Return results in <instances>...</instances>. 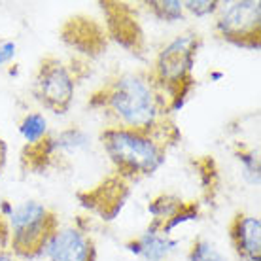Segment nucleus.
<instances>
[{"label": "nucleus", "instance_id": "obj_8", "mask_svg": "<svg viewBox=\"0 0 261 261\" xmlns=\"http://www.w3.org/2000/svg\"><path fill=\"white\" fill-rule=\"evenodd\" d=\"M229 237L241 259L261 261V222L257 216L237 214L229 225Z\"/></svg>", "mask_w": 261, "mask_h": 261}, {"label": "nucleus", "instance_id": "obj_23", "mask_svg": "<svg viewBox=\"0 0 261 261\" xmlns=\"http://www.w3.org/2000/svg\"><path fill=\"white\" fill-rule=\"evenodd\" d=\"M223 76H225V74H223V72H220V70L210 72V80H212V82H220V80H222Z\"/></svg>", "mask_w": 261, "mask_h": 261}, {"label": "nucleus", "instance_id": "obj_5", "mask_svg": "<svg viewBox=\"0 0 261 261\" xmlns=\"http://www.w3.org/2000/svg\"><path fill=\"white\" fill-rule=\"evenodd\" d=\"M216 31L233 46L259 49L261 2L259 0H235L220 2Z\"/></svg>", "mask_w": 261, "mask_h": 261}, {"label": "nucleus", "instance_id": "obj_9", "mask_svg": "<svg viewBox=\"0 0 261 261\" xmlns=\"http://www.w3.org/2000/svg\"><path fill=\"white\" fill-rule=\"evenodd\" d=\"M161 225L163 223L153 220L150 227L144 231V235L137 239L140 255L146 261H165L176 250L178 241L170 235H165L161 231Z\"/></svg>", "mask_w": 261, "mask_h": 261}, {"label": "nucleus", "instance_id": "obj_18", "mask_svg": "<svg viewBox=\"0 0 261 261\" xmlns=\"http://www.w3.org/2000/svg\"><path fill=\"white\" fill-rule=\"evenodd\" d=\"M15 53H17L15 42H2L0 44V66L10 65L15 59Z\"/></svg>", "mask_w": 261, "mask_h": 261}, {"label": "nucleus", "instance_id": "obj_14", "mask_svg": "<svg viewBox=\"0 0 261 261\" xmlns=\"http://www.w3.org/2000/svg\"><path fill=\"white\" fill-rule=\"evenodd\" d=\"M190 261H227V257L206 239H197L188 255Z\"/></svg>", "mask_w": 261, "mask_h": 261}, {"label": "nucleus", "instance_id": "obj_20", "mask_svg": "<svg viewBox=\"0 0 261 261\" xmlns=\"http://www.w3.org/2000/svg\"><path fill=\"white\" fill-rule=\"evenodd\" d=\"M6 153H8L6 142L0 138V174H2V169H4V165H6Z\"/></svg>", "mask_w": 261, "mask_h": 261}, {"label": "nucleus", "instance_id": "obj_2", "mask_svg": "<svg viewBox=\"0 0 261 261\" xmlns=\"http://www.w3.org/2000/svg\"><path fill=\"white\" fill-rule=\"evenodd\" d=\"M199 46H201L199 34L186 33L169 42L157 55L150 78L159 93L165 91L169 95V112H178L184 108L193 89L195 82L191 72L195 66Z\"/></svg>", "mask_w": 261, "mask_h": 261}, {"label": "nucleus", "instance_id": "obj_6", "mask_svg": "<svg viewBox=\"0 0 261 261\" xmlns=\"http://www.w3.org/2000/svg\"><path fill=\"white\" fill-rule=\"evenodd\" d=\"M74 91V78L59 59L47 57L46 61H42L34 82V95L44 105V108L53 114H65L72 105Z\"/></svg>", "mask_w": 261, "mask_h": 261}, {"label": "nucleus", "instance_id": "obj_12", "mask_svg": "<svg viewBox=\"0 0 261 261\" xmlns=\"http://www.w3.org/2000/svg\"><path fill=\"white\" fill-rule=\"evenodd\" d=\"M182 206H184L182 199H178V197H174V195H169V193H167V195L163 193V195L155 197V199L148 204V212L153 216V220L165 223L169 218H172V216L176 214Z\"/></svg>", "mask_w": 261, "mask_h": 261}, {"label": "nucleus", "instance_id": "obj_22", "mask_svg": "<svg viewBox=\"0 0 261 261\" xmlns=\"http://www.w3.org/2000/svg\"><path fill=\"white\" fill-rule=\"evenodd\" d=\"M0 261H17V259H15V255H13L10 250H6V252L0 254Z\"/></svg>", "mask_w": 261, "mask_h": 261}, {"label": "nucleus", "instance_id": "obj_21", "mask_svg": "<svg viewBox=\"0 0 261 261\" xmlns=\"http://www.w3.org/2000/svg\"><path fill=\"white\" fill-rule=\"evenodd\" d=\"M12 210H13V204H12V202H8V201L2 202V216H6V218H10V214H12Z\"/></svg>", "mask_w": 261, "mask_h": 261}, {"label": "nucleus", "instance_id": "obj_16", "mask_svg": "<svg viewBox=\"0 0 261 261\" xmlns=\"http://www.w3.org/2000/svg\"><path fill=\"white\" fill-rule=\"evenodd\" d=\"M237 159L241 161L244 169V176L250 184L259 186V157L252 150H241L237 151Z\"/></svg>", "mask_w": 261, "mask_h": 261}, {"label": "nucleus", "instance_id": "obj_3", "mask_svg": "<svg viewBox=\"0 0 261 261\" xmlns=\"http://www.w3.org/2000/svg\"><path fill=\"white\" fill-rule=\"evenodd\" d=\"M105 151L123 178L150 176L165 163L161 140L140 130L110 127L100 135Z\"/></svg>", "mask_w": 261, "mask_h": 261}, {"label": "nucleus", "instance_id": "obj_4", "mask_svg": "<svg viewBox=\"0 0 261 261\" xmlns=\"http://www.w3.org/2000/svg\"><path fill=\"white\" fill-rule=\"evenodd\" d=\"M10 246L19 257H38L44 254L49 237L57 231V218L36 201H25L13 206L10 214Z\"/></svg>", "mask_w": 261, "mask_h": 261}, {"label": "nucleus", "instance_id": "obj_11", "mask_svg": "<svg viewBox=\"0 0 261 261\" xmlns=\"http://www.w3.org/2000/svg\"><path fill=\"white\" fill-rule=\"evenodd\" d=\"M19 133L21 137L25 138L27 144H34L42 142L47 135V119L44 114H40V112H33V114H27L23 121L19 125Z\"/></svg>", "mask_w": 261, "mask_h": 261}, {"label": "nucleus", "instance_id": "obj_1", "mask_svg": "<svg viewBox=\"0 0 261 261\" xmlns=\"http://www.w3.org/2000/svg\"><path fill=\"white\" fill-rule=\"evenodd\" d=\"M91 106L105 110L121 129L148 133L155 138L163 129H170L161 127L169 106L150 76L140 72L119 74L93 95Z\"/></svg>", "mask_w": 261, "mask_h": 261}, {"label": "nucleus", "instance_id": "obj_10", "mask_svg": "<svg viewBox=\"0 0 261 261\" xmlns=\"http://www.w3.org/2000/svg\"><path fill=\"white\" fill-rule=\"evenodd\" d=\"M46 142H47V148H49V153H55V151H61V153H76V151L84 150V148L89 146V137L80 129H68L59 133L57 137L47 138Z\"/></svg>", "mask_w": 261, "mask_h": 261}, {"label": "nucleus", "instance_id": "obj_13", "mask_svg": "<svg viewBox=\"0 0 261 261\" xmlns=\"http://www.w3.org/2000/svg\"><path fill=\"white\" fill-rule=\"evenodd\" d=\"M148 8L157 19L167 23H174L184 17V2L180 0H151L148 2Z\"/></svg>", "mask_w": 261, "mask_h": 261}, {"label": "nucleus", "instance_id": "obj_17", "mask_svg": "<svg viewBox=\"0 0 261 261\" xmlns=\"http://www.w3.org/2000/svg\"><path fill=\"white\" fill-rule=\"evenodd\" d=\"M218 8H220V2H216V0H186L184 2V12L193 13L195 17L210 15V13L218 12Z\"/></svg>", "mask_w": 261, "mask_h": 261}, {"label": "nucleus", "instance_id": "obj_7", "mask_svg": "<svg viewBox=\"0 0 261 261\" xmlns=\"http://www.w3.org/2000/svg\"><path fill=\"white\" fill-rule=\"evenodd\" d=\"M44 254L49 261H95V246L84 231L63 227L49 237Z\"/></svg>", "mask_w": 261, "mask_h": 261}, {"label": "nucleus", "instance_id": "obj_15", "mask_svg": "<svg viewBox=\"0 0 261 261\" xmlns=\"http://www.w3.org/2000/svg\"><path fill=\"white\" fill-rule=\"evenodd\" d=\"M197 218H199V206H197L195 202H190V204H188V202H184L182 208L178 210L176 214L172 216V218H169V220L161 225V231H163L165 235H170L178 225L193 222V220H197Z\"/></svg>", "mask_w": 261, "mask_h": 261}, {"label": "nucleus", "instance_id": "obj_19", "mask_svg": "<svg viewBox=\"0 0 261 261\" xmlns=\"http://www.w3.org/2000/svg\"><path fill=\"white\" fill-rule=\"evenodd\" d=\"M8 244H10V229H8V223L0 218V254L6 252Z\"/></svg>", "mask_w": 261, "mask_h": 261}]
</instances>
